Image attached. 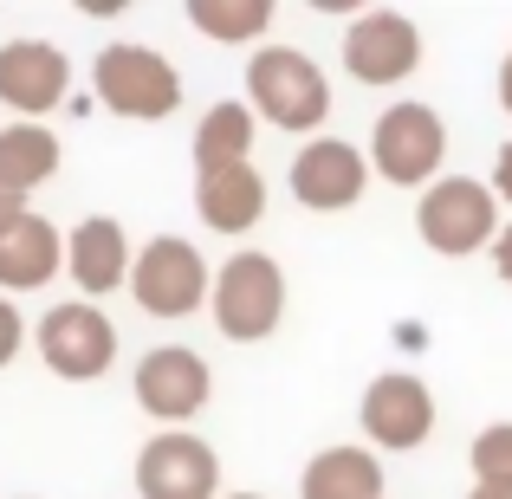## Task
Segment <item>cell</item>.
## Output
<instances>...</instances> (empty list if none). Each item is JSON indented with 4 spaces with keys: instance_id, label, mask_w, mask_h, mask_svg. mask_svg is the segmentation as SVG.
<instances>
[{
    "instance_id": "cell-22",
    "label": "cell",
    "mask_w": 512,
    "mask_h": 499,
    "mask_svg": "<svg viewBox=\"0 0 512 499\" xmlns=\"http://www.w3.org/2000/svg\"><path fill=\"white\" fill-rule=\"evenodd\" d=\"M20 344H26V325H20V312H13V299L0 292V370L20 357Z\"/></svg>"
},
{
    "instance_id": "cell-11",
    "label": "cell",
    "mask_w": 512,
    "mask_h": 499,
    "mask_svg": "<svg viewBox=\"0 0 512 499\" xmlns=\"http://www.w3.org/2000/svg\"><path fill=\"white\" fill-rule=\"evenodd\" d=\"M208 389H214V376L188 344H163L137 363V402L156 422H188V415H201Z\"/></svg>"
},
{
    "instance_id": "cell-26",
    "label": "cell",
    "mask_w": 512,
    "mask_h": 499,
    "mask_svg": "<svg viewBox=\"0 0 512 499\" xmlns=\"http://www.w3.org/2000/svg\"><path fill=\"white\" fill-rule=\"evenodd\" d=\"M500 104L512 111V52H506V65H500Z\"/></svg>"
},
{
    "instance_id": "cell-13",
    "label": "cell",
    "mask_w": 512,
    "mask_h": 499,
    "mask_svg": "<svg viewBox=\"0 0 512 499\" xmlns=\"http://www.w3.org/2000/svg\"><path fill=\"white\" fill-rule=\"evenodd\" d=\"M65 85H72V65H65L59 46H46V39H7L0 46V104L39 117L52 104H65Z\"/></svg>"
},
{
    "instance_id": "cell-14",
    "label": "cell",
    "mask_w": 512,
    "mask_h": 499,
    "mask_svg": "<svg viewBox=\"0 0 512 499\" xmlns=\"http://www.w3.org/2000/svg\"><path fill=\"white\" fill-rule=\"evenodd\" d=\"M65 266H72L78 292H85V299H98V292L130 286V273H137V253H130L124 227H117L111 214H91V221H78L72 240H65Z\"/></svg>"
},
{
    "instance_id": "cell-5",
    "label": "cell",
    "mask_w": 512,
    "mask_h": 499,
    "mask_svg": "<svg viewBox=\"0 0 512 499\" xmlns=\"http://www.w3.org/2000/svg\"><path fill=\"white\" fill-rule=\"evenodd\" d=\"M448 156V124H441L428 104H389L376 117V137H370V163L383 182L396 188H422L428 175L441 169Z\"/></svg>"
},
{
    "instance_id": "cell-24",
    "label": "cell",
    "mask_w": 512,
    "mask_h": 499,
    "mask_svg": "<svg viewBox=\"0 0 512 499\" xmlns=\"http://www.w3.org/2000/svg\"><path fill=\"white\" fill-rule=\"evenodd\" d=\"M493 195L512 201V143H500V163H493Z\"/></svg>"
},
{
    "instance_id": "cell-18",
    "label": "cell",
    "mask_w": 512,
    "mask_h": 499,
    "mask_svg": "<svg viewBox=\"0 0 512 499\" xmlns=\"http://www.w3.org/2000/svg\"><path fill=\"white\" fill-rule=\"evenodd\" d=\"M52 175H59V137L46 124H7L0 130V182L13 195H33Z\"/></svg>"
},
{
    "instance_id": "cell-16",
    "label": "cell",
    "mask_w": 512,
    "mask_h": 499,
    "mask_svg": "<svg viewBox=\"0 0 512 499\" xmlns=\"http://www.w3.org/2000/svg\"><path fill=\"white\" fill-rule=\"evenodd\" d=\"M52 273H59V234H52V221H39V214L13 221L0 234V292H33Z\"/></svg>"
},
{
    "instance_id": "cell-3",
    "label": "cell",
    "mask_w": 512,
    "mask_h": 499,
    "mask_svg": "<svg viewBox=\"0 0 512 499\" xmlns=\"http://www.w3.org/2000/svg\"><path fill=\"white\" fill-rule=\"evenodd\" d=\"M415 227H422V240L435 253L461 260V253L500 240V195L487 182H474V175H441L415 208Z\"/></svg>"
},
{
    "instance_id": "cell-19",
    "label": "cell",
    "mask_w": 512,
    "mask_h": 499,
    "mask_svg": "<svg viewBox=\"0 0 512 499\" xmlns=\"http://www.w3.org/2000/svg\"><path fill=\"white\" fill-rule=\"evenodd\" d=\"M253 150V104H214L208 117L195 124V169H240Z\"/></svg>"
},
{
    "instance_id": "cell-2",
    "label": "cell",
    "mask_w": 512,
    "mask_h": 499,
    "mask_svg": "<svg viewBox=\"0 0 512 499\" xmlns=\"http://www.w3.org/2000/svg\"><path fill=\"white\" fill-rule=\"evenodd\" d=\"M286 312V273L266 253H234V260L214 273V325L234 344H260L279 331Z\"/></svg>"
},
{
    "instance_id": "cell-23",
    "label": "cell",
    "mask_w": 512,
    "mask_h": 499,
    "mask_svg": "<svg viewBox=\"0 0 512 499\" xmlns=\"http://www.w3.org/2000/svg\"><path fill=\"white\" fill-rule=\"evenodd\" d=\"M26 214H33V208H26V195H13V188L0 182V234H7L13 221H26Z\"/></svg>"
},
{
    "instance_id": "cell-7",
    "label": "cell",
    "mask_w": 512,
    "mask_h": 499,
    "mask_svg": "<svg viewBox=\"0 0 512 499\" xmlns=\"http://www.w3.org/2000/svg\"><path fill=\"white\" fill-rule=\"evenodd\" d=\"M130 292H137V305H143L150 318H188L201 299H208V260L195 253V240L156 234L150 247L137 253Z\"/></svg>"
},
{
    "instance_id": "cell-28",
    "label": "cell",
    "mask_w": 512,
    "mask_h": 499,
    "mask_svg": "<svg viewBox=\"0 0 512 499\" xmlns=\"http://www.w3.org/2000/svg\"><path fill=\"white\" fill-rule=\"evenodd\" d=\"M227 499H260V493H227Z\"/></svg>"
},
{
    "instance_id": "cell-4",
    "label": "cell",
    "mask_w": 512,
    "mask_h": 499,
    "mask_svg": "<svg viewBox=\"0 0 512 499\" xmlns=\"http://www.w3.org/2000/svg\"><path fill=\"white\" fill-rule=\"evenodd\" d=\"M91 78H98V104L117 117H137V124H156V117H169L175 104H182V78H175V65L163 52L150 46H104L98 65H91Z\"/></svg>"
},
{
    "instance_id": "cell-25",
    "label": "cell",
    "mask_w": 512,
    "mask_h": 499,
    "mask_svg": "<svg viewBox=\"0 0 512 499\" xmlns=\"http://www.w3.org/2000/svg\"><path fill=\"white\" fill-rule=\"evenodd\" d=\"M493 266H500V279L512 286V227H506L500 240H493Z\"/></svg>"
},
{
    "instance_id": "cell-9",
    "label": "cell",
    "mask_w": 512,
    "mask_h": 499,
    "mask_svg": "<svg viewBox=\"0 0 512 499\" xmlns=\"http://www.w3.org/2000/svg\"><path fill=\"white\" fill-rule=\"evenodd\" d=\"M221 487V461L201 435L188 428H163L143 441L137 454V493L143 499H214Z\"/></svg>"
},
{
    "instance_id": "cell-12",
    "label": "cell",
    "mask_w": 512,
    "mask_h": 499,
    "mask_svg": "<svg viewBox=\"0 0 512 499\" xmlns=\"http://www.w3.org/2000/svg\"><path fill=\"white\" fill-rule=\"evenodd\" d=\"M363 182H370V169H363V156L350 150L344 137H318V143H305V150L292 156V195H299L312 214L350 208V201L363 195Z\"/></svg>"
},
{
    "instance_id": "cell-27",
    "label": "cell",
    "mask_w": 512,
    "mask_h": 499,
    "mask_svg": "<svg viewBox=\"0 0 512 499\" xmlns=\"http://www.w3.org/2000/svg\"><path fill=\"white\" fill-rule=\"evenodd\" d=\"M467 499H512V493H500V487H474Z\"/></svg>"
},
{
    "instance_id": "cell-10",
    "label": "cell",
    "mask_w": 512,
    "mask_h": 499,
    "mask_svg": "<svg viewBox=\"0 0 512 499\" xmlns=\"http://www.w3.org/2000/svg\"><path fill=\"white\" fill-rule=\"evenodd\" d=\"M428 428H435V396H428L422 376L409 370H389L376 376L370 389H363V435L376 441V448H422Z\"/></svg>"
},
{
    "instance_id": "cell-6",
    "label": "cell",
    "mask_w": 512,
    "mask_h": 499,
    "mask_svg": "<svg viewBox=\"0 0 512 499\" xmlns=\"http://www.w3.org/2000/svg\"><path fill=\"white\" fill-rule=\"evenodd\" d=\"M33 337H39L46 370L65 376V383H91V376H104V370H111V357H117V331H111V318H104L91 299L52 305V312L39 318Z\"/></svg>"
},
{
    "instance_id": "cell-17",
    "label": "cell",
    "mask_w": 512,
    "mask_h": 499,
    "mask_svg": "<svg viewBox=\"0 0 512 499\" xmlns=\"http://www.w3.org/2000/svg\"><path fill=\"white\" fill-rule=\"evenodd\" d=\"M299 499H383V467L370 448H325L305 467Z\"/></svg>"
},
{
    "instance_id": "cell-20",
    "label": "cell",
    "mask_w": 512,
    "mask_h": 499,
    "mask_svg": "<svg viewBox=\"0 0 512 499\" xmlns=\"http://www.w3.org/2000/svg\"><path fill=\"white\" fill-rule=\"evenodd\" d=\"M188 20L195 33L227 39V46H247L273 26V0H188Z\"/></svg>"
},
{
    "instance_id": "cell-21",
    "label": "cell",
    "mask_w": 512,
    "mask_h": 499,
    "mask_svg": "<svg viewBox=\"0 0 512 499\" xmlns=\"http://www.w3.org/2000/svg\"><path fill=\"white\" fill-rule=\"evenodd\" d=\"M474 487H500V493H512V422L487 428V435L474 441Z\"/></svg>"
},
{
    "instance_id": "cell-1",
    "label": "cell",
    "mask_w": 512,
    "mask_h": 499,
    "mask_svg": "<svg viewBox=\"0 0 512 499\" xmlns=\"http://www.w3.org/2000/svg\"><path fill=\"white\" fill-rule=\"evenodd\" d=\"M247 104L279 130H318L331 111V85L299 46H266L247 59Z\"/></svg>"
},
{
    "instance_id": "cell-15",
    "label": "cell",
    "mask_w": 512,
    "mask_h": 499,
    "mask_svg": "<svg viewBox=\"0 0 512 499\" xmlns=\"http://www.w3.org/2000/svg\"><path fill=\"white\" fill-rule=\"evenodd\" d=\"M195 214L214 227V234H247V227L266 214V182H260V169L240 163V169L195 175Z\"/></svg>"
},
{
    "instance_id": "cell-8",
    "label": "cell",
    "mask_w": 512,
    "mask_h": 499,
    "mask_svg": "<svg viewBox=\"0 0 512 499\" xmlns=\"http://www.w3.org/2000/svg\"><path fill=\"white\" fill-rule=\"evenodd\" d=\"M344 65L357 85H402V78L422 65V33H415L409 13L396 7H370L350 20L344 33Z\"/></svg>"
}]
</instances>
